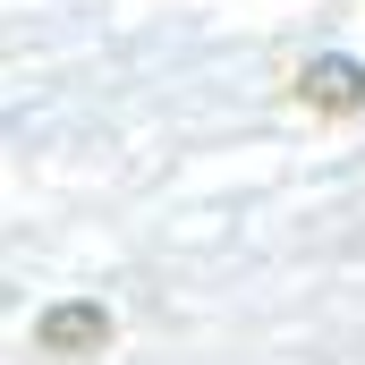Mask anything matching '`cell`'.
Masks as SVG:
<instances>
[{"mask_svg":"<svg viewBox=\"0 0 365 365\" xmlns=\"http://www.w3.org/2000/svg\"><path fill=\"white\" fill-rule=\"evenodd\" d=\"M34 349L60 357V365L102 357V349H110V306H102V297H60V306H43V314H34Z\"/></svg>","mask_w":365,"mask_h":365,"instance_id":"cell-1","label":"cell"},{"mask_svg":"<svg viewBox=\"0 0 365 365\" xmlns=\"http://www.w3.org/2000/svg\"><path fill=\"white\" fill-rule=\"evenodd\" d=\"M297 102L323 110V119H357V110H365V60H349V51H314V60L297 68Z\"/></svg>","mask_w":365,"mask_h":365,"instance_id":"cell-2","label":"cell"}]
</instances>
